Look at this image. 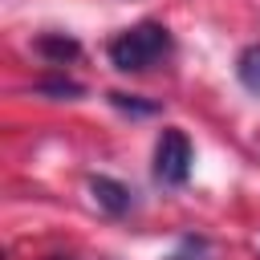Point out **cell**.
I'll return each instance as SVG.
<instances>
[{"instance_id":"cell-1","label":"cell","mask_w":260,"mask_h":260,"mask_svg":"<svg viewBox=\"0 0 260 260\" xmlns=\"http://www.w3.org/2000/svg\"><path fill=\"white\" fill-rule=\"evenodd\" d=\"M171 53V28L158 20H138L110 41V65L118 73H146Z\"/></svg>"},{"instance_id":"cell-2","label":"cell","mask_w":260,"mask_h":260,"mask_svg":"<svg viewBox=\"0 0 260 260\" xmlns=\"http://www.w3.org/2000/svg\"><path fill=\"white\" fill-rule=\"evenodd\" d=\"M191 158H195L191 138L179 126H167L154 142V179L162 187H183L187 175H191Z\"/></svg>"},{"instance_id":"cell-3","label":"cell","mask_w":260,"mask_h":260,"mask_svg":"<svg viewBox=\"0 0 260 260\" xmlns=\"http://www.w3.org/2000/svg\"><path fill=\"white\" fill-rule=\"evenodd\" d=\"M89 195H93V203H98L106 215H126V211L134 207V191H130L126 183L110 179V175H93V179H89Z\"/></svg>"},{"instance_id":"cell-4","label":"cell","mask_w":260,"mask_h":260,"mask_svg":"<svg viewBox=\"0 0 260 260\" xmlns=\"http://www.w3.org/2000/svg\"><path fill=\"white\" fill-rule=\"evenodd\" d=\"M37 53L49 57L53 65H65V61H77L81 57V45L73 37H65V32H45V37H37Z\"/></svg>"},{"instance_id":"cell-5","label":"cell","mask_w":260,"mask_h":260,"mask_svg":"<svg viewBox=\"0 0 260 260\" xmlns=\"http://www.w3.org/2000/svg\"><path fill=\"white\" fill-rule=\"evenodd\" d=\"M167 260H215V244L207 236H183Z\"/></svg>"},{"instance_id":"cell-6","label":"cell","mask_w":260,"mask_h":260,"mask_svg":"<svg viewBox=\"0 0 260 260\" xmlns=\"http://www.w3.org/2000/svg\"><path fill=\"white\" fill-rule=\"evenodd\" d=\"M236 77H240L252 93H260V45H248V49L236 57Z\"/></svg>"},{"instance_id":"cell-7","label":"cell","mask_w":260,"mask_h":260,"mask_svg":"<svg viewBox=\"0 0 260 260\" xmlns=\"http://www.w3.org/2000/svg\"><path fill=\"white\" fill-rule=\"evenodd\" d=\"M37 93H49V98H81L85 85L73 81V77H45V81H37Z\"/></svg>"},{"instance_id":"cell-8","label":"cell","mask_w":260,"mask_h":260,"mask_svg":"<svg viewBox=\"0 0 260 260\" xmlns=\"http://www.w3.org/2000/svg\"><path fill=\"white\" fill-rule=\"evenodd\" d=\"M110 102H114L118 110H126V114H154V110H158L154 102H138L134 93H110Z\"/></svg>"},{"instance_id":"cell-9","label":"cell","mask_w":260,"mask_h":260,"mask_svg":"<svg viewBox=\"0 0 260 260\" xmlns=\"http://www.w3.org/2000/svg\"><path fill=\"white\" fill-rule=\"evenodd\" d=\"M49 260H65V256H49Z\"/></svg>"}]
</instances>
